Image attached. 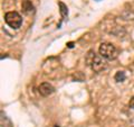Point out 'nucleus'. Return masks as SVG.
Returning a JSON list of instances; mask_svg holds the SVG:
<instances>
[{
  "label": "nucleus",
  "instance_id": "nucleus-4",
  "mask_svg": "<svg viewBox=\"0 0 134 127\" xmlns=\"http://www.w3.org/2000/svg\"><path fill=\"white\" fill-rule=\"evenodd\" d=\"M54 91H55V88H54L52 84L48 83V82L41 83L40 86L38 87V92L43 97H48L52 94H54Z\"/></svg>",
  "mask_w": 134,
  "mask_h": 127
},
{
  "label": "nucleus",
  "instance_id": "nucleus-5",
  "mask_svg": "<svg viewBox=\"0 0 134 127\" xmlns=\"http://www.w3.org/2000/svg\"><path fill=\"white\" fill-rule=\"evenodd\" d=\"M21 8H23V11L25 15H31L35 12V8H34V5L31 3L30 0H24Z\"/></svg>",
  "mask_w": 134,
  "mask_h": 127
},
{
  "label": "nucleus",
  "instance_id": "nucleus-2",
  "mask_svg": "<svg viewBox=\"0 0 134 127\" xmlns=\"http://www.w3.org/2000/svg\"><path fill=\"white\" fill-rule=\"evenodd\" d=\"M98 52L105 60H108V61L116 60L117 56H119V50L112 43H102L99 45Z\"/></svg>",
  "mask_w": 134,
  "mask_h": 127
},
{
  "label": "nucleus",
  "instance_id": "nucleus-9",
  "mask_svg": "<svg viewBox=\"0 0 134 127\" xmlns=\"http://www.w3.org/2000/svg\"><path fill=\"white\" fill-rule=\"evenodd\" d=\"M96 1H100V0H96Z\"/></svg>",
  "mask_w": 134,
  "mask_h": 127
},
{
  "label": "nucleus",
  "instance_id": "nucleus-8",
  "mask_svg": "<svg viewBox=\"0 0 134 127\" xmlns=\"http://www.w3.org/2000/svg\"><path fill=\"white\" fill-rule=\"evenodd\" d=\"M130 125H131V127H134V118H133L131 121H130Z\"/></svg>",
  "mask_w": 134,
  "mask_h": 127
},
{
  "label": "nucleus",
  "instance_id": "nucleus-3",
  "mask_svg": "<svg viewBox=\"0 0 134 127\" xmlns=\"http://www.w3.org/2000/svg\"><path fill=\"white\" fill-rule=\"evenodd\" d=\"M5 22L9 27L17 29L21 26L23 24V18L17 11H9L5 15Z\"/></svg>",
  "mask_w": 134,
  "mask_h": 127
},
{
  "label": "nucleus",
  "instance_id": "nucleus-6",
  "mask_svg": "<svg viewBox=\"0 0 134 127\" xmlns=\"http://www.w3.org/2000/svg\"><path fill=\"white\" fill-rule=\"evenodd\" d=\"M125 79H126V74L124 71H117L114 75V80L116 82H123Z\"/></svg>",
  "mask_w": 134,
  "mask_h": 127
},
{
  "label": "nucleus",
  "instance_id": "nucleus-1",
  "mask_svg": "<svg viewBox=\"0 0 134 127\" xmlns=\"http://www.w3.org/2000/svg\"><path fill=\"white\" fill-rule=\"evenodd\" d=\"M87 65L91 66V69L94 72H102L107 67L106 61L100 54H96L94 51H90L86 56Z\"/></svg>",
  "mask_w": 134,
  "mask_h": 127
},
{
  "label": "nucleus",
  "instance_id": "nucleus-7",
  "mask_svg": "<svg viewBox=\"0 0 134 127\" xmlns=\"http://www.w3.org/2000/svg\"><path fill=\"white\" fill-rule=\"evenodd\" d=\"M129 106L131 107L132 109H134V97H132V99L130 100V102H129Z\"/></svg>",
  "mask_w": 134,
  "mask_h": 127
}]
</instances>
